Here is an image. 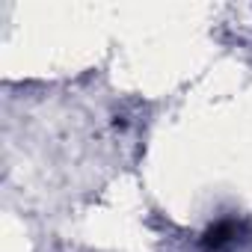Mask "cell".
<instances>
[{"label": "cell", "mask_w": 252, "mask_h": 252, "mask_svg": "<svg viewBox=\"0 0 252 252\" xmlns=\"http://www.w3.org/2000/svg\"><path fill=\"white\" fill-rule=\"evenodd\" d=\"M246 234H249V228L243 220H220L202 234L199 246H202V252H234L246 240Z\"/></svg>", "instance_id": "6da1fadb"}]
</instances>
